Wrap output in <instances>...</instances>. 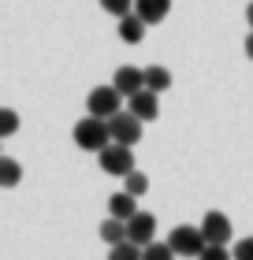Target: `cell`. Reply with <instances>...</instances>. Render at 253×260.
<instances>
[{
  "instance_id": "obj_1",
  "label": "cell",
  "mask_w": 253,
  "mask_h": 260,
  "mask_svg": "<svg viewBox=\"0 0 253 260\" xmlns=\"http://www.w3.org/2000/svg\"><path fill=\"white\" fill-rule=\"evenodd\" d=\"M75 145L86 152H101L112 145V134H108V119H97V115H86V119L75 123Z\"/></svg>"
},
{
  "instance_id": "obj_2",
  "label": "cell",
  "mask_w": 253,
  "mask_h": 260,
  "mask_svg": "<svg viewBox=\"0 0 253 260\" xmlns=\"http://www.w3.org/2000/svg\"><path fill=\"white\" fill-rule=\"evenodd\" d=\"M97 160H101V171L104 175H112V179H127L130 171H138L134 168V149H127V145H108L97 152Z\"/></svg>"
},
{
  "instance_id": "obj_3",
  "label": "cell",
  "mask_w": 253,
  "mask_h": 260,
  "mask_svg": "<svg viewBox=\"0 0 253 260\" xmlns=\"http://www.w3.org/2000/svg\"><path fill=\"white\" fill-rule=\"evenodd\" d=\"M167 245H172V253H175V256H201V253H205L201 227H190V223L175 227L172 234H167Z\"/></svg>"
},
{
  "instance_id": "obj_4",
  "label": "cell",
  "mask_w": 253,
  "mask_h": 260,
  "mask_svg": "<svg viewBox=\"0 0 253 260\" xmlns=\"http://www.w3.org/2000/svg\"><path fill=\"white\" fill-rule=\"evenodd\" d=\"M108 134H112L116 145L134 149L138 141H142V119H138V115H130V112H119V115L108 119Z\"/></svg>"
},
{
  "instance_id": "obj_5",
  "label": "cell",
  "mask_w": 253,
  "mask_h": 260,
  "mask_svg": "<svg viewBox=\"0 0 253 260\" xmlns=\"http://www.w3.org/2000/svg\"><path fill=\"white\" fill-rule=\"evenodd\" d=\"M119 104H123V97L116 93V86H97V89L86 97V112L97 115V119H112V115L123 112Z\"/></svg>"
},
{
  "instance_id": "obj_6",
  "label": "cell",
  "mask_w": 253,
  "mask_h": 260,
  "mask_svg": "<svg viewBox=\"0 0 253 260\" xmlns=\"http://www.w3.org/2000/svg\"><path fill=\"white\" fill-rule=\"evenodd\" d=\"M198 227H201L205 245H227L231 242V219H227L223 212H205V219Z\"/></svg>"
},
{
  "instance_id": "obj_7",
  "label": "cell",
  "mask_w": 253,
  "mask_h": 260,
  "mask_svg": "<svg viewBox=\"0 0 253 260\" xmlns=\"http://www.w3.org/2000/svg\"><path fill=\"white\" fill-rule=\"evenodd\" d=\"M156 234V216L153 212H138L134 219H127V242L138 245V249H146Z\"/></svg>"
},
{
  "instance_id": "obj_8",
  "label": "cell",
  "mask_w": 253,
  "mask_h": 260,
  "mask_svg": "<svg viewBox=\"0 0 253 260\" xmlns=\"http://www.w3.org/2000/svg\"><path fill=\"white\" fill-rule=\"evenodd\" d=\"M112 86H116L119 97H134V93L146 89V71H142V67H119L116 78H112Z\"/></svg>"
},
{
  "instance_id": "obj_9",
  "label": "cell",
  "mask_w": 253,
  "mask_h": 260,
  "mask_svg": "<svg viewBox=\"0 0 253 260\" xmlns=\"http://www.w3.org/2000/svg\"><path fill=\"white\" fill-rule=\"evenodd\" d=\"M130 101V115H138L142 123H153L156 115H160V93H149V89H142V93H134V97H127Z\"/></svg>"
},
{
  "instance_id": "obj_10",
  "label": "cell",
  "mask_w": 253,
  "mask_h": 260,
  "mask_svg": "<svg viewBox=\"0 0 253 260\" xmlns=\"http://www.w3.org/2000/svg\"><path fill=\"white\" fill-rule=\"evenodd\" d=\"M172 11V0H134V15L146 22V26H156V22L167 19Z\"/></svg>"
},
{
  "instance_id": "obj_11",
  "label": "cell",
  "mask_w": 253,
  "mask_h": 260,
  "mask_svg": "<svg viewBox=\"0 0 253 260\" xmlns=\"http://www.w3.org/2000/svg\"><path fill=\"white\" fill-rule=\"evenodd\" d=\"M108 212H112V216L116 219H134L138 216V197H130L127 190H119V193H112V197H108Z\"/></svg>"
},
{
  "instance_id": "obj_12",
  "label": "cell",
  "mask_w": 253,
  "mask_h": 260,
  "mask_svg": "<svg viewBox=\"0 0 253 260\" xmlns=\"http://www.w3.org/2000/svg\"><path fill=\"white\" fill-rule=\"evenodd\" d=\"M119 38H123L127 45H138L142 38H146V22H142L134 11H130V15H123V19H119Z\"/></svg>"
},
{
  "instance_id": "obj_13",
  "label": "cell",
  "mask_w": 253,
  "mask_h": 260,
  "mask_svg": "<svg viewBox=\"0 0 253 260\" xmlns=\"http://www.w3.org/2000/svg\"><path fill=\"white\" fill-rule=\"evenodd\" d=\"M19 182H22V164L11 156H0V190H11Z\"/></svg>"
},
{
  "instance_id": "obj_14",
  "label": "cell",
  "mask_w": 253,
  "mask_h": 260,
  "mask_svg": "<svg viewBox=\"0 0 253 260\" xmlns=\"http://www.w3.org/2000/svg\"><path fill=\"white\" fill-rule=\"evenodd\" d=\"M101 242H108V245H123V242H127V223L116 219V216H108V219L101 223Z\"/></svg>"
},
{
  "instance_id": "obj_15",
  "label": "cell",
  "mask_w": 253,
  "mask_h": 260,
  "mask_svg": "<svg viewBox=\"0 0 253 260\" xmlns=\"http://www.w3.org/2000/svg\"><path fill=\"white\" fill-rule=\"evenodd\" d=\"M167 86H172V71H167V67H160V63L146 67V89L149 93H164Z\"/></svg>"
},
{
  "instance_id": "obj_16",
  "label": "cell",
  "mask_w": 253,
  "mask_h": 260,
  "mask_svg": "<svg viewBox=\"0 0 253 260\" xmlns=\"http://www.w3.org/2000/svg\"><path fill=\"white\" fill-rule=\"evenodd\" d=\"M123 190L130 193V197H142L149 190V179H146V171H130L127 179H123Z\"/></svg>"
},
{
  "instance_id": "obj_17",
  "label": "cell",
  "mask_w": 253,
  "mask_h": 260,
  "mask_svg": "<svg viewBox=\"0 0 253 260\" xmlns=\"http://www.w3.org/2000/svg\"><path fill=\"white\" fill-rule=\"evenodd\" d=\"M142 260H175V253H172L167 242H149L146 249H142Z\"/></svg>"
},
{
  "instance_id": "obj_18",
  "label": "cell",
  "mask_w": 253,
  "mask_h": 260,
  "mask_svg": "<svg viewBox=\"0 0 253 260\" xmlns=\"http://www.w3.org/2000/svg\"><path fill=\"white\" fill-rule=\"evenodd\" d=\"M19 130V112H11V108H0V141L11 138Z\"/></svg>"
},
{
  "instance_id": "obj_19",
  "label": "cell",
  "mask_w": 253,
  "mask_h": 260,
  "mask_svg": "<svg viewBox=\"0 0 253 260\" xmlns=\"http://www.w3.org/2000/svg\"><path fill=\"white\" fill-rule=\"evenodd\" d=\"M108 260H142V249L123 242V245H112V249H108Z\"/></svg>"
},
{
  "instance_id": "obj_20",
  "label": "cell",
  "mask_w": 253,
  "mask_h": 260,
  "mask_svg": "<svg viewBox=\"0 0 253 260\" xmlns=\"http://www.w3.org/2000/svg\"><path fill=\"white\" fill-rule=\"evenodd\" d=\"M101 8L108 11V15H116V19H123L134 11V0H101Z\"/></svg>"
},
{
  "instance_id": "obj_21",
  "label": "cell",
  "mask_w": 253,
  "mask_h": 260,
  "mask_svg": "<svg viewBox=\"0 0 253 260\" xmlns=\"http://www.w3.org/2000/svg\"><path fill=\"white\" fill-rule=\"evenodd\" d=\"M198 260H235V256H231L227 245H205V253H201Z\"/></svg>"
},
{
  "instance_id": "obj_22",
  "label": "cell",
  "mask_w": 253,
  "mask_h": 260,
  "mask_svg": "<svg viewBox=\"0 0 253 260\" xmlns=\"http://www.w3.org/2000/svg\"><path fill=\"white\" fill-rule=\"evenodd\" d=\"M235 260H253V238H242V242H235Z\"/></svg>"
},
{
  "instance_id": "obj_23",
  "label": "cell",
  "mask_w": 253,
  "mask_h": 260,
  "mask_svg": "<svg viewBox=\"0 0 253 260\" xmlns=\"http://www.w3.org/2000/svg\"><path fill=\"white\" fill-rule=\"evenodd\" d=\"M246 56H249V60H253V34H249V38H246Z\"/></svg>"
},
{
  "instance_id": "obj_24",
  "label": "cell",
  "mask_w": 253,
  "mask_h": 260,
  "mask_svg": "<svg viewBox=\"0 0 253 260\" xmlns=\"http://www.w3.org/2000/svg\"><path fill=\"white\" fill-rule=\"evenodd\" d=\"M246 22H249V30H253V4L246 8Z\"/></svg>"
}]
</instances>
